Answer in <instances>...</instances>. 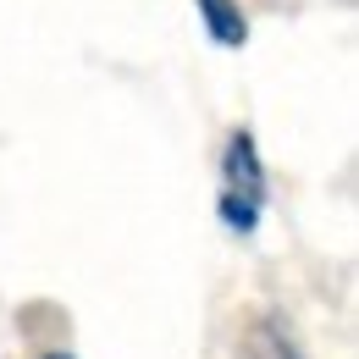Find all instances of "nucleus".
<instances>
[{"label":"nucleus","instance_id":"nucleus-3","mask_svg":"<svg viewBox=\"0 0 359 359\" xmlns=\"http://www.w3.org/2000/svg\"><path fill=\"white\" fill-rule=\"evenodd\" d=\"M238 359H299V348H293V337H287V326H282L276 315H260V320L243 332Z\"/></svg>","mask_w":359,"mask_h":359},{"label":"nucleus","instance_id":"nucleus-2","mask_svg":"<svg viewBox=\"0 0 359 359\" xmlns=\"http://www.w3.org/2000/svg\"><path fill=\"white\" fill-rule=\"evenodd\" d=\"M194 6H199V22H205V34L216 45H226V50L249 45V17H243L238 0H194Z\"/></svg>","mask_w":359,"mask_h":359},{"label":"nucleus","instance_id":"nucleus-4","mask_svg":"<svg viewBox=\"0 0 359 359\" xmlns=\"http://www.w3.org/2000/svg\"><path fill=\"white\" fill-rule=\"evenodd\" d=\"M216 216H222L226 232L249 238V232L260 226V205H255V199H238V194H222V199H216Z\"/></svg>","mask_w":359,"mask_h":359},{"label":"nucleus","instance_id":"nucleus-1","mask_svg":"<svg viewBox=\"0 0 359 359\" xmlns=\"http://www.w3.org/2000/svg\"><path fill=\"white\" fill-rule=\"evenodd\" d=\"M222 194H238V199H255V205H266V161H260V144L249 128H238V133L226 138L222 149Z\"/></svg>","mask_w":359,"mask_h":359},{"label":"nucleus","instance_id":"nucleus-5","mask_svg":"<svg viewBox=\"0 0 359 359\" xmlns=\"http://www.w3.org/2000/svg\"><path fill=\"white\" fill-rule=\"evenodd\" d=\"M39 359H72V354H39Z\"/></svg>","mask_w":359,"mask_h":359}]
</instances>
